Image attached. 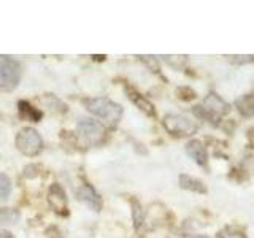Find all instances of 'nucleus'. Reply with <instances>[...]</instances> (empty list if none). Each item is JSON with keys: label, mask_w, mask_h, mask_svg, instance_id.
<instances>
[{"label": "nucleus", "mask_w": 254, "mask_h": 238, "mask_svg": "<svg viewBox=\"0 0 254 238\" xmlns=\"http://www.w3.org/2000/svg\"><path fill=\"white\" fill-rule=\"evenodd\" d=\"M84 105L92 115L100 118L108 127H115V125H118L119 121H121L123 108L119 107L118 103L111 102L108 99H102V97L87 99V100H84Z\"/></svg>", "instance_id": "f257e3e1"}, {"label": "nucleus", "mask_w": 254, "mask_h": 238, "mask_svg": "<svg viewBox=\"0 0 254 238\" xmlns=\"http://www.w3.org/2000/svg\"><path fill=\"white\" fill-rule=\"evenodd\" d=\"M19 63L6 56H0V91H11L19 83Z\"/></svg>", "instance_id": "f03ea898"}, {"label": "nucleus", "mask_w": 254, "mask_h": 238, "mask_svg": "<svg viewBox=\"0 0 254 238\" xmlns=\"http://www.w3.org/2000/svg\"><path fill=\"white\" fill-rule=\"evenodd\" d=\"M16 148H18L24 156L34 157L42 151L43 140L35 129L26 127V129H22L18 133V137H16Z\"/></svg>", "instance_id": "7ed1b4c3"}, {"label": "nucleus", "mask_w": 254, "mask_h": 238, "mask_svg": "<svg viewBox=\"0 0 254 238\" xmlns=\"http://www.w3.org/2000/svg\"><path fill=\"white\" fill-rule=\"evenodd\" d=\"M164 127L165 130L177 135V137H190L194 135L198 129L197 122H194L192 119H189L186 116L181 115H169L164 118Z\"/></svg>", "instance_id": "20e7f679"}, {"label": "nucleus", "mask_w": 254, "mask_h": 238, "mask_svg": "<svg viewBox=\"0 0 254 238\" xmlns=\"http://www.w3.org/2000/svg\"><path fill=\"white\" fill-rule=\"evenodd\" d=\"M78 133L89 145H99V143L103 141V137H105L102 125L92 121V119H81L78 122Z\"/></svg>", "instance_id": "39448f33"}, {"label": "nucleus", "mask_w": 254, "mask_h": 238, "mask_svg": "<svg viewBox=\"0 0 254 238\" xmlns=\"http://www.w3.org/2000/svg\"><path fill=\"white\" fill-rule=\"evenodd\" d=\"M48 202H50L51 208L58 214H61V216H65V214L68 213L67 197H65V192H64V189L59 184H53L50 187V192H48Z\"/></svg>", "instance_id": "423d86ee"}, {"label": "nucleus", "mask_w": 254, "mask_h": 238, "mask_svg": "<svg viewBox=\"0 0 254 238\" xmlns=\"http://www.w3.org/2000/svg\"><path fill=\"white\" fill-rule=\"evenodd\" d=\"M76 195H78V200H81L83 203H86L91 210L100 211V208H102V200H100L99 194L95 192L92 186H89V184H81V186H79V189L76 190Z\"/></svg>", "instance_id": "0eeeda50"}, {"label": "nucleus", "mask_w": 254, "mask_h": 238, "mask_svg": "<svg viewBox=\"0 0 254 238\" xmlns=\"http://www.w3.org/2000/svg\"><path fill=\"white\" fill-rule=\"evenodd\" d=\"M186 153L194 159L195 164L205 167L208 162V154H206V149L198 140H190L186 145Z\"/></svg>", "instance_id": "6e6552de"}, {"label": "nucleus", "mask_w": 254, "mask_h": 238, "mask_svg": "<svg viewBox=\"0 0 254 238\" xmlns=\"http://www.w3.org/2000/svg\"><path fill=\"white\" fill-rule=\"evenodd\" d=\"M127 95H129V99L137 105L143 113L148 115V116H154V107H153V103H151L146 97H143L141 94H138L137 91H133L132 87H127Z\"/></svg>", "instance_id": "1a4fd4ad"}, {"label": "nucleus", "mask_w": 254, "mask_h": 238, "mask_svg": "<svg viewBox=\"0 0 254 238\" xmlns=\"http://www.w3.org/2000/svg\"><path fill=\"white\" fill-rule=\"evenodd\" d=\"M235 107L238 113L245 118H251L254 115V94H246L242 95L240 99L235 102Z\"/></svg>", "instance_id": "9d476101"}, {"label": "nucleus", "mask_w": 254, "mask_h": 238, "mask_svg": "<svg viewBox=\"0 0 254 238\" xmlns=\"http://www.w3.org/2000/svg\"><path fill=\"white\" fill-rule=\"evenodd\" d=\"M180 187L192 190V192H200V194L206 192V187L203 182L192 178V177H189V175H180Z\"/></svg>", "instance_id": "9b49d317"}, {"label": "nucleus", "mask_w": 254, "mask_h": 238, "mask_svg": "<svg viewBox=\"0 0 254 238\" xmlns=\"http://www.w3.org/2000/svg\"><path fill=\"white\" fill-rule=\"evenodd\" d=\"M19 115L22 118H27L29 121H34V122H38L40 119H42V113H40L38 110H35L34 107L30 105L27 102H19Z\"/></svg>", "instance_id": "f8f14e48"}, {"label": "nucleus", "mask_w": 254, "mask_h": 238, "mask_svg": "<svg viewBox=\"0 0 254 238\" xmlns=\"http://www.w3.org/2000/svg\"><path fill=\"white\" fill-rule=\"evenodd\" d=\"M19 219V213L13 208H0V224L10 226L16 224Z\"/></svg>", "instance_id": "ddd939ff"}, {"label": "nucleus", "mask_w": 254, "mask_h": 238, "mask_svg": "<svg viewBox=\"0 0 254 238\" xmlns=\"http://www.w3.org/2000/svg\"><path fill=\"white\" fill-rule=\"evenodd\" d=\"M216 238H246V235L242 232V230H237L234 227H226L218 232Z\"/></svg>", "instance_id": "4468645a"}, {"label": "nucleus", "mask_w": 254, "mask_h": 238, "mask_svg": "<svg viewBox=\"0 0 254 238\" xmlns=\"http://www.w3.org/2000/svg\"><path fill=\"white\" fill-rule=\"evenodd\" d=\"M132 218H133L135 227L138 229L143 224V210L137 200H132Z\"/></svg>", "instance_id": "2eb2a0df"}, {"label": "nucleus", "mask_w": 254, "mask_h": 238, "mask_svg": "<svg viewBox=\"0 0 254 238\" xmlns=\"http://www.w3.org/2000/svg\"><path fill=\"white\" fill-rule=\"evenodd\" d=\"M11 192V181L6 175H0V200L6 198Z\"/></svg>", "instance_id": "dca6fc26"}, {"label": "nucleus", "mask_w": 254, "mask_h": 238, "mask_svg": "<svg viewBox=\"0 0 254 238\" xmlns=\"http://www.w3.org/2000/svg\"><path fill=\"white\" fill-rule=\"evenodd\" d=\"M178 95H180L181 100H192V99H195L197 94L194 89H190L189 86H183L178 89Z\"/></svg>", "instance_id": "f3484780"}, {"label": "nucleus", "mask_w": 254, "mask_h": 238, "mask_svg": "<svg viewBox=\"0 0 254 238\" xmlns=\"http://www.w3.org/2000/svg\"><path fill=\"white\" fill-rule=\"evenodd\" d=\"M165 60L170 63L172 67L175 68H181L183 63L186 62V58L185 56H165Z\"/></svg>", "instance_id": "a211bd4d"}, {"label": "nucleus", "mask_w": 254, "mask_h": 238, "mask_svg": "<svg viewBox=\"0 0 254 238\" xmlns=\"http://www.w3.org/2000/svg\"><path fill=\"white\" fill-rule=\"evenodd\" d=\"M141 59L153 71H159V62H157V59L154 58V56H143Z\"/></svg>", "instance_id": "6ab92c4d"}, {"label": "nucleus", "mask_w": 254, "mask_h": 238, "mask_svg": "<svg viewBox=\"0 0 254 238\" xmlns=\"http://www.w3.org/2000/svg\"><path fill=\"white\" fill-rule=\"evenodd\" d=\"M232 59L235 63H248V62H253L254 60V56H232Z\"/></svg>", "instance_id": "aec40b11"}, {"label": "nucleus", "mask_w": 254, "mask_h": 238, "mask_svg": "<svg viewBox=\"0 0 254 238\" xmlns=\"http://www.w3.org/2000/svg\"><path fill=\"white\" fill-rule=\"evenodd\" d=\"M0 238H14L8 230H3V229H0Z\"/></svg>", "instance_id": "412c9836"}, {"label": "nucleus", "mask_w": 254, "mask_h": 238, "mask_svg": "<svg viewBox=\"0 0 254 238\" xmlns=\"http://www.w3.org/2000/svg\"><path fill=\"white\" fill-rule=\"evenodd\" d=\"M185 238H210V237H206V235H186Z\"/></svg>", "instance_id": "4be33fe9"}]
</instances>
